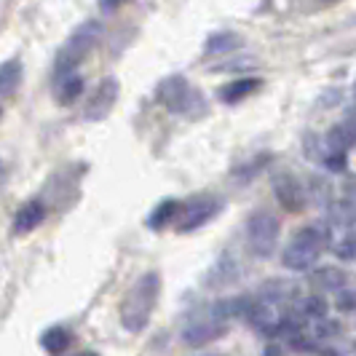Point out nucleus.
<instances>
[{"label": "nucleus", "mask_w": 356, "mask_h": 356, "mask_svg": "<svg viewBox=\"0 0 356 356\" xmlns=\"http://www.w3.org/2000/svg\"><path fill=\"white\" fill-rule=\"evenodd\" d=\"M159 295H161V276L156 270L150 273H143L134 286L129 289V295L121 303V321L129 332H140L145 324L150 321L156 305H159Z\"/></svg>", "instance_id": "obj_1"}, {"label": "nucleus", "mask_w": 356, "mask_h": 356, "mask_svg": "<svg viewBox=\"0 0 356 356\" xmlns=\"http://www.w3.org/2000/svg\"><path fill=\"white\" fill-rule=\"evenodd\" d=\"M330 233L324 225H305L300 231L292 236V241L286 244L284 254H282V263L289 270H311V266L319 260V254L324 252V244H327Z\"/></svg>", "instance_id": "obj_2"}, {"label": "nucleus", "mask_w": 356, "mask_h": 356, "mask_svg": "<svg viewBox=\"0 0 356 356\" xmlns=\"http://www.w3.org/2000/svg\"><path fill=\"white\" fill-rule=\"evenodd\" d=\"M99 38H102V24H99V22H83V24L67 38V43L62 46V51L56 56V72H59V78H62V75H70V72L78 67V62L99 43Z\"/></svg>", "instance_id": "obj_3"}, {"label": "nucleus", "mask_w": 356, "mask_h": 356, "mask_svg": "<svg viewBox=\"0 0 356 356\" xmlns=\"http://www.w3.org/2000/svg\"><path fill=\"white\" fill-rule=\"evenodd\" d=\"M159 99L163 105L169 107L172 113H185V115H198V113H204V99H201V94H198L185 78H169V81H163L159 89Z\"/></svg>", "instance_id": "obj_4"}, {"label": "nucleus", "mask_w": 356, "mask_h": 356, "mask_svg": "<svg viewBox=\"0 0 356 356\" xmlns=\"http://www.w3.org/2000/svg\"><path fill=\"white\" fill-rule=\"evenodd\" d=\"M247 238H250L252 254L270 257L276 250V238H279V220L270 212H254L247 222Z\"/></svg>", "instance_id": "obj_5"}, {"label": "nucleus", "mask_w": 356, "mask_h": 356, "mask_svg": "<svg viewBox=\"0 0 356 356\" xmlns=\"http://www.w3.org/2000/svg\"><path fill=\"white\" fill-rule=\"evenodd\" d=\"M289 314V308L276 303H268V300H252L250 311H247V319L252 321L254 330H260L263 335H279L282 327H284V319Z\"/></svg>", "instance_id": "obj_6"}, {"label": "nucleus", "mask_w": 356, "mask_h": 356, "mask_svg": "<svg viewBox=\"0 0 356 356\" xmlns=\"http://www.w3.org/2000/svg\"><path fill=\"white\" fill-rule=\"evenodd\" d=\"M220 201L217 198H193L188 207H182L179 212V231L188 233V231H196L201 228L204 222H209L214 214L220 212Z\"/></svg>", "instance_id": "obj_7"}, {"label": "nucleus", "mask_w": 356, "mask_h": 356, "mask_svg": "<svg viewBox=\"0 0 356 356\" xmlns=\"http://www.w3.org/2000/svg\"><path fill=\"white\" fill-rule=\"evenodd\" d=\"M228 330H225V321L214 319L212 314H209V319H198L193 324H188L185 327V332H182V340L188 343V346H193V348H201V346H207V343H212V340L222 338Z\"/></svg>", "instance_id": "obj_8"}, {"label": "nucleus", "mask_w": 356, "mask_h": 356, "mask_svg": "<svg viewBox=\"0 0 356 356\" xmlns=\"http://www.w3.org/2000/svg\"><path fill=\"white\" fill-rule=\"evenodd\" d=\"M115 99H118V81L107 78V81L99 83L97 94L89 99V105H86V118H89V121L105 118L107 113L113 110V105H115Z\"/></svg>", "instance_id": "obj_9"}, {"label": "nucleus", "mask_w": 356, "mask_h": 356, "mask_svg": "<svg viewBox=\"0 0 356 356\" xmlns=\"http://www.w3.org/2000/svg\"><path fill=\"white\" fill-rule=\"evenodd\" d=\"M260 300H268V303H276V305H292L295 298H298V286L292 282H284V279H270L266 284L260 286Z\"/></svg>", "instance_id": "obj_10"}, {"label": "nucleus", "mask_w": 356, "mask_h": 356, "mask_svg": "<svg viewBox=\"0 0 356 356\" xmlns=\"http://www.w3.org/2000/svg\"><path fill=\"white\" fill-rule=\"evenodd\" d=\"M43 220H46V207H43V201L33 198V201H27L17 212V217H14V233L35 231Z\"/></svg>", "instance_id": "obj_11"}, {"label": "nucleus", "mask_w": 356, "mask_h": 356, "mask_svg": "<svg viewBox=\"0 0 356 356\" xmlns=\"http://www.w3.org/2000/svg\"><path fill=\"white\" fill-rule=\"evenodd\" d=\"M276 196L282 201V207H284L286 212H300L303 209V191H300V185H298V179L292 177H279L276 179Z\"/></svg>", "instance_id": "obj_12"}, {"label": "nucleus", "mask_w": 356, "mask_h": 356, "mask_svg": "<svg viewBox=\"0 0 356 356\" xmlns=\"http://www.w3.org/2000/svg\"><path fill=\"white\" fill-rule=\"evenodd\" d=\"M311 282L319 286V289H324V292L340 295L343 289H348V273H346L343 268L327 266V268H319V270L311 276Z\"/></svg>", "instance_id": "obj_13"}, {"label": "nucleus", "mask_w": 356, "mask_h": 356, "mask_svg": "<svg viewBox=\"0 0 356 356\" xmlns=\"http://www.w3.org/2000/svg\"><path fill=\"white\" fill-rule=\"evenodd\" d=\"M233 279H238V263H236V257H231V254H222L217 260V266L212 268V273H209V286L220 289V286L231 284Z\"/></svg>", "instance_id": "obj_14"}, {"label": "nucleus", "mask_w": 356, "mask_h": 356, "mask_svg": "<svg viewBox=\"0 0 356 356\" xmlns=\"http://www.w3.org/2000/svg\"><path fill=\"white\" fill-rule=\"evenodd\" d=\"M179 212H182V207H179L177 198H166V201H161L159 207L153 209V214L147 217V225H150L153 231H163L169 222L177 220Z\"/></svg>", "instance_id": "obj_15"}, {"label": "nucleus", "mask_w": 356, "mask_h": 356, "mask_svg": "<svg viewBox=\"0 0 356 356\" xmlns=\"http://www.w3.org/2000/svg\"><path fill=\"white\" fill-rule=\"evenodd\" d=\"M252 300L250 298H231V300H220L217 305H212V316L220 321L236 319V316H247Z\"/></svg>", "instance_id": "obj_16"}, {"label": "nucleus", "mask_w": 356, "mask_h": 356, "mask_svg": "<svg viewBox=\"0 0 356 356\" xmlns=\"http://www.w3.org/2000/svg\"><path fill=\"white\" fill-rule=\"evenodd\" d=\"M257 86H260V81H254V78L233 81V83H228V86H222V89H220V99H222V102H228V105L241 102V99H244V97H250Z\"/></svg>", "instance_id": "obj_17"}, {"label": "nucleus", "mask_w": 356, "mask_h": 356, "mask_svg": "<svg viewBox=\"0 0 356 356\" xmlns=\"http://www.w3.org/2000/svg\"><path fill=\"white\" fill-rule=\"evenodd\" d=\"M81 94H83V78H81V75L70 72V75H62V78H59L56 99H59L62 105H72V102H75Z\"/></svg>", "instance_id": "obj_18"}, {"label": "nucleus", "mask_w": 356, "mask_h": 356, "mask_svg": "<svg viewBox=\"0 0 356 356\" xmlns=\"http://www.w3.org/2000/svg\"><path fill=\"white\" fill-rule=\"evenodd\" d=\"M19 83H22V62L11 59L0 70V94H3V99H8L19 89Z\"/></svg>", "instance_id": "obj_19"}, {"label": "nucleus", "mask_w": 356, "mask_h": 356, "mask_svg": "<svg viewBox=\"0 0 356 356\" xmlns=\"http://www.w3.org/2000/svg\"><path fill=\"white\" fill-rule=\"evenodd\" d=\"M330 222L338 225V228H351L356 225V204L354 201H335L330 207Z\"/></svg>", "instance_id": "obj_20"}, {"label": "nucleus", "mask_w": 356, "mask_h": 356, "mask_svg": "<svg viewBox=\"0 0 356 356\" xmlns=\"http://www.w3.org/2000/svg\"><path fill=\"white\" fill-rule=\"evenodd\" d=\"M70 332L65 330V327H51V330H46L43 332V338H40V343H43V348L49 351V354H62V351H67V346H70Z\"/></svg>", "instance_id": "obj_21"}, {"label": "nucleus", "mask_w": 356, "mask_h": 356, "mask_svg": "<svg viewBox=\"0 0 356 356\" xmlns=\"http://www.w3.org/2000/svg\"><path fill=\"white\" fill-rule=\"evenodd\" d=\"M295 308H298V314H300L303 319H311V321L327 316V300L319 298V295H308V298H303Z\"/></svg>", "instance_id": "obj_22"}, {"label": "nucleus", "mask_w": 356, "mask_h": 356, "mask_svg": "<svg viewBox=\"0 0 356 356\" xmlns=\"http://www.w3.org/2000/svg\"><path fill=\"white\" fill-rule=\"evenodd\" d=\"M238 43H241V38L236 35V33H217V35L207 40V54L233 51V49H238Z\"/></svg>", "instance_id": "obj_23"}, {"label": "nucleus", "mask_w": 356, "mask_h": 356, "mask_svg": "<svg viewBox=\"0 0 356 356\" xmlns=\"http://www.w3.org/2000/svg\"><path fill=\"white\" fill-rule=\"evenodd\" d=\"M338 332H340L338 321H330L327 316L314 321V338H316V340H330V338H335Z\"/></svg>", "instance_id": "obj_24"}, {"label": "nucleus", "mask_w": 356, "mask_h": 356, "mask_svg": "<svg viewBox=\"0 0 356 356\" xmlns=\"http://www.w3.org/2000/svg\"><path fill=\"white\" fill-rule=\"evenodd\" d=\"M335 254L340 260H354L356 257V233H348L346 238H340V244L335 247Z\"/></svg>", "instance_id": "obj_25"}, {"label": "nucleus", "mask_w": 356, "mask_h": 356, "mask_svg": "<svg viewBox=\"0 0 356 356\" xmlns=\"http://www.w3.org/2000/svg\"><path fill=\"white\" fill-rule=\"evenodd\" d=\"M327 163V169H332V172H343L346 169V153L343 150H330V156L324 159Z\"/></svg>", "instance_id": "obj_26"}, {"label": "nucleus", "mask_w": 356, "mask_h": 356, "mask_svg": "<svg viewBox=\"0 0 356 356\" xmlns=\"http://www.w3.org/2000/svg\"><path fill=\"white\" fill-rule=\"evenodd\" d=\"M338 308H343V311H356V292L354 289H343V292H340Z\"/></svg>", "instance_id": "obj_27"}, {"label": "nucleus", "mask_w": 356, "mask_h": 356, "mask_svg": "<svg viewBox=\"0 0 356 356\" xmlns=\"http://www.w3.org/2000/svg\"><path fill=\"white\" fill-rule=\"evenodd\" d=\"M124 0H99V8L102 11H113V8H118Z\"/></svg>", "instance_id": "obj_28"}, {"label": "nucleus", "mask_w": 356, "mask_h": 356, "mask_svg": "<svg viewBox=\"0 0 356 356\" xmlns=\"http://www.w3.org/2000/svg\"><path fill=\"white\" fill-rule=\"evenodd\" d=\"M263 356H282V348L279 346H268L266 351H263Z\"/></svg>", "instance_id": "obj_29"}, {"label": "nucleus", "mask_w": 356, "mask_h": 356, "mask_svg": "<svg viewBox=\"0 0 356 356\" xmlns=\"http://www.w3.org/2000/svg\"><path fill=\"white\" fill-rule=\"evenodd\" d=\"M78 356H97L94 351H83V354H78Z\"/></svg>", "instance_id": "obj_30"}, {"label": "nucleus", "mask_w": 356, "mask_h": 356, "mask_svg": "<svg viewBox=\"0 0 356 356\" xmlns=\"http://www.w3.org/2000/svg\"><path fill=\"white\" fill-rule=\"evenodd\" d=\"M209 356H217V354H209Z\"/></svg>", "instance_id": "obj_31"}, {"label": "nucleus", "mask_w": 356, "mask_h": 356, "mask_svg": "<svg viewBox=\"0 0 356 356\" xmlns=\"http://www.w3.org/2000/svg\"><path fill=\"white\" fill-rule=\"evenodd\" d=\"M354 94H356V89H354Z\"/></svg>", "instance_id": "obj_32"}]
</instances>
